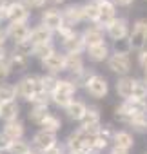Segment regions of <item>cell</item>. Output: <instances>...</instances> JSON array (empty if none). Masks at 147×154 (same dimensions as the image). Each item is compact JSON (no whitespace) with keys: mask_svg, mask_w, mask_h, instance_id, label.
<instances>
[{"mask_svg":"<svg viewBox=\"0 0 147 154\" xmlns=\"http://www.w3.org/2000/svg\"><path fill=\"white\" fill-rule=\"evenodd\" d=\"M143 82H145V84H147V72H145V80H143Z\"/></svg>","mask_w":147,"mask_h":154,"instance_id":"53","label":"cell"},{"mask_svg":"<svg viewBox=\"0 0 147 154\" xmlns=\"http://www.w3.org/2000/svg\"><path fill=\"white\" fill-rule=\"evenodd\" d=\"M11 140L2 132V131H0V152H9V147H11Z\"/></svg>","mask_w":147,"mask_h":154,"instance_id":"40","label":"cell"},{"mask_svg":"<svg viewBox=\"0 0 147 154\" xmlns=\"http://www.w3.org/2000/svg\"><path fill=\"white\" fill-rule=\"evenodd\" d=\"M147 45V18H138L127 38V47L133 51H143Z\"/></svg>","mask_w":147,"mask_h":154,"instance_id":"2","label":"cell"},{"mask_svg":"<svg viewBox=\"0 0 147 154\" xmlns=\"http://www.w3.org/2000/svg\"><path fill=\"white\" fill-rule=\"evenodd\" d=\"M9 58V63H11V69L13 71H24L27 67V56L24 54H18V53H13Z\"/></svg>","mask_w":147,"mask_h":154,"instance_id":"33","label":"cell"},{"mask_svg":"<svg viewBox=\"0 0 147 154\" xmlns=\"http://www.w3.org/2000/svg\"><path fill=\"white\" fill-rule=\"evenodd\" d=\"M31 143H33L35 150H38V152H45L47 149H51L53 145L58 143V138H56V134L40 129V131H36V132L33 134V141H31Z\"/></svg>","mask_w":147,"mask_h":154,"instance_id":"8","label":"cell"},{"mask_svg":"<svg viewBox=\"0 0 147 154\" xmlns=\"http://www.w3.org/2000/svg\"><path fill=\"white\" fill-rule=\"evenodd\" d=\"M40 127L44 129V131H47V132H53V134H56L60 129H62V120L58 118V116H55V114H47L45 118H44V122L40 123Z\"/></svg>","mask_w":147,"mask_h":154,"instance_id":"27","label":"cell"},{"mask_svg":"<svg viewBox=\"0 0 147 154\" xmlns=\"http://www.w3.org/2000/svg\"><path fill=\"white\" fill-rule=\"evenodd\" d=\"M2 132H4L11 141H18V140H22V138H24V134H26V125H24L20 120L6 122V125H4V129H2Z\"/></svg>","mask_w":147,"mask_h":154,"instance_id":"19","label":"cell"},{"mask_svg":"<svg viewBox=\"0 0 147 154\" xmlns=\"http://www.w3.org/2000/svg\"><path fill=\"white\" fill-rule=\"evenodd\" d=\"M67 154H87V152H67Z\"/></svg>","mask_w":147,"mask_h":154,"instance_id":"52","label":"cell"},{"mask_svg":"<svg viewBox=\"0 0 147 154\" xmlns=\"http://www.w3.org/2000/svg\"><path fill=\"white\" fill-rule=\"evenodd\" d=\"M42 154H67V147H65V143H56Z\"/></svg>","mask_w":147,"mask_h":154,"instance_id":"39","label":"cell"},{"mask_svg":"<svg viewBox=\"0 0 147 154\" xmlns=\"http://www.w3.org/2000/svg\"><path fill=\"white\" fill-rule=\"evenodd\" d=\"M17 96V87L13 84H0V103H8V102H15Z\"/></svg>","mask_w":147,"mask_h":154,"instance_id":"28","label":"cell"},{"mask_svg":"<svg viewBox=\"0 0 147 154\" xmlns=\"http://www.w3.org/2000/svg\"><path fill=\"white\" fill-rule=\"evenodd\" d=\"M91 2H95V4H102V2H105V0H91Z\"/></svg>","mask_w":147,"mask_h":154,"instance_id":"48","label":"cell"},{"mask_svg":"<svg viewBox=\"0 0 147 154\" xmlns=\"http://www.w3.org/2000/svg\"><path fill=\"white\" fill-rule=\"evenodd\" d=\"M58 80H60V78H58L56 74H49V72H47V74H44V76H40L42 89H44L45 93H49V94H51V93L56 89V85H58Z\"/></svg>","mask_w":147,"mask_h":154,"instance_id":"32","label":"cell"},{"mask_svg":"<svg viewBox=\"0 0 147 154\" xmlns=\"http://www.w3.org/2000/svg\"><path fill=\"white\" fill-rule=\"evenodd\" d=\"M8 2H15V0H8Z\"/></svg>","mask_w":147,"mask_h":154,"instance_id":"54","label":"cell"},{"mask_svg":"<svg viewBox=\"0 0 147 154\" xmlns=\"http://www.w3.org/2000/svg\"><path fill=\"white\" fill-rule=\"evenodd\" d=\"M129 22L125 20V18H114L109 26H105V35L111 38V40H114V42H122V40H125V38H129Z\"/></svg>","mask_w":147,"mask_h":154,"instance_id":"7","label":"cell"},{"mask_svg":"<svg viewBox=\"0 0 147 154\" xmlns=\"http://www.w3.org/2000/svg\"><path fill=\"white\" fill-rule=\"evenodd\" d=\"M86 91L93 96V98H105L109 93V84L102 74H95L89 80V84L86 85Z\"/></svg>","mask_w":147,"mask_h":154,"instance_id":"10","label":"cell"},{"mask_svg":"<svg viewBox=\"0 0 147 154\" xmlns=\"http://www.w3.org/2000/svg\"><path fill=\"white\" fill-rule=\"evenodd\" d=\"M15 87H17V96L24 98L26 102L29 98H33L36 93L44 91L42 84H40V76H33V74H27V76H24V78H20Z\"/></svg>","mask_w":147,"mask_h":154,"instance_id":"4","label":"cell"},{"mask_svg":"<svg viewBox=\"0 0 147 154\" xmlns=\"http://www.w3.org/2000/svg\"><path fill=\"white\" fill-rule=\"evenodd\" d=\"M82 13H84V20L91 22L93 26H100V9L98 4L95 2H87L82 6Z\"/></svg>","mask_w":147,"mask_h":154,"instance_id":"25","label":"cell"},{"mask_svg":"<svg viewBox=\"0 0 147 154\" xmlns=\"http://www.w3.org/2000/svg\"><path fill=\"white\" fill-rule=\"evenodd\" d=\"M2 13H4V20H9L11 24H27V20L31 17V11L27 9V6L22 0L9 2Z\"/></svg>","mask_w":147,"mask_h":154,"instance_id":"3","label":"cell"},{"mask_svg":"<svg viewBox=\"0 0 147 154\" xmlns=\"http://www.w3.org/2000/svg\"><path fill=\"white\" fill-rule=\"evenodd\" d=\"M104 33H105V29L102 26H89V27H86L82 31V38L86 42V47L104 44Z\"/></svg>","mask_w":147,"mask_h":154,"instance_id":"13","label":"cell"},{"mask_svg":"<svg viewBox=\"0 0 147 154\" xmlns=\"http://www.w3.org/2000/svg\"><path fill=\"white\" fill-rule=\"evenodd\" d=\"M8 4H9V2H8V0H0V9H2V11H4V8H6Z\"/></svg>","mask_w":147,"mask_h":154,"instance_id":"47","label":"cell"},{"mask_svg":"<svg viewBox=\"0 0 147 154\" xmlns=\"http://www.w3.org/2000/svg\"><path fill=\"white\" fill-rule=\"evenodd\" d=\"M42 67L49 72V74H60L65 71V54L55 53L51 56H47L45 60H42Z\"/></svg>","mask_w":147,"mask_h":154,"instance_id":"12","label":"cell"},{"mask_svg":"<svg viewBox=\"0 0 147 154\" xmlns=\"http://www.w3.org/2000/svg\"><path fill=\"white\" fill-rule=\"evenodd\" d=\"M33 47H35V44L27 38V40H24V42H18V44H15V53H18V54H24V56H31L33 54Z\"/></svg>","mask_w":147,"mask_h":154,"instance_id":"37","label":"cell"},{"mask_svg":"<svg viewBox=\"0 0 147 154\" xmlns=\"http://www.w3.org/2000/svg\"><path fill=\"white\" fill-rule=\"evenodd\" d=\"M20 114V105L15 102H8V103H0V118L4 122H15L18 120Z\"/></svg>","mask_w":147,"mask_h":154,"instance_id":"24","label":"cell"},{"mask_svg":"<svg viewBox=\"0 0 147 154\" xmlns=\"http://www.w3.org/2000/svg\"><path fill=\"white\" fill-rule=\"evenodd\" d=\"M31 105H42V107H49V103H51V94L49 93H45V91H40V93H36L33 98H29L27 100Z\"/></svg>","mask_w":147,"mask_h":154,"instance_id":"35","label":"cell"},{"mask_svg":"<svg viewBox=\"0 0 147 154\" xmlns=\"http://www.w3.org/2000/svg\"><path fill=\"white\" fill-rule=\"evenodd\" d=\"M62 45L65 49V54H82L87 49L86 42L82 38V33H75L73 36H69L67 40H62Z\"/></svg>","mask_w":147,"mask_h":154,"instance_id":"14","label":"cell"},{"mask_svg":"<svg viewBox=\"0 0 147 154\" xmlns=\"http://www.w3.org/2000/svg\"><path fill=\"white\" fill-rule=\"evenodd\" d=\"M6 40H8V33H6V29L0 27V45H4Z\"/></svg>","mask_w":147,"mask_h":154,"instance_id":"44","label":"cell"},{"mask_svg":"<svg viewBox=\"0 0 147 154\" xmlns=\"http://www.w3.org/2000/svg\"><path fill=\"white\" fill-rule=\"evenodd\" d=\"M80 129L86 131V132L91 134V136L100 134L102 123H100V111H98L96 107H89V109H87L86 116H84L82 122H80Z\"/></svg>","mask_w":147,"mask_h":154,"instance_id":"6","label":"cell"},{"mask_svg":"<svg viewBox=\"0 0 147 154\" xmlns=\"http://www.w3.org/2000/svg\"><path fill=\"white\" fill-rule=\"evenodd\" d=\"M29 152H31V145L24 140L13 141L9 147V154H29Z\"/></svg>","mask_w":147,"mask_h":154,"instance_id":"36","label":"cell"},{"mask_svg":"<svg viewBox=\"0 0 147 154\" xmlns=\"http://www.w3.org/2000/svg\"><path fill=\"white\" fill-rule=\"evenodd\" d=\"M87 109H89V107H87L84 102H80V100H73V102L64 109V112H65V116H67L69 120H73V122H82V118L86 116Z\"/></svg>","mask_w":147,"mask_h":154,"instance_id":"16","label":"cell"},{"mask_svg":"<svg viewBox=\"0 0 147 154\" xmlns=\"http://www.w3.org/2000/svg\"><path fill=\"white\" fill-rule=\"evenodd\" d=\"M65 71L71 72V76H77L86 71L84 56L82 54H65Z\"/></svg>","mask_w":147,"mask_h":154,"instance_id":"22","label":"cell"},{"mask_svg":"<svg viewBox=\"0 0 147 154\" xmlns=\"http://www.w3.org/2000/svg\"><path fill=\"white\" fill-rule=\"evenodd\" d=\"M22 2L27 6V9H35V8H42L47 0H22Z\"/></svg>","mask_w":147,"mask_h":154,"instance_id":"41","label":"cell"},{"mask_svg":"<svg viewBox=\"0 0 147 154\" xmlns=\"http://www.w3.org/2000/svg\"><path fill=\"white\" fill-rule=\"evenodd\" d=\"M127 125H129L133 131H136V132H145V131H147V114L134 116Z\"/></svg>","mask_w":147,"mask_h":154,"instance_id":"34","label":"cell"},{"mask_svg":"<svg viewBox=\"0 0 147 154\" xmlns=\"http://www.w3.org/2000/svg\"><path fill=\"white\" fill-rule=\"evenodd\" d=\"M62 18H64V26H69L75 29V26H78L80 22H84V13H82V6L71 4L62 11Z\"/></svg>","mask_w":147,"mask_h":154,"instance_id":"11","label":"cell"},{"mask_svg":"<svg viewBox=\"0 0 147 154\" xmlns=\"http://www.w3.org/2000/svg\"><path fill=\"white\" fill-rule=\"evenodd\" d=\"M29 154H42V152H38V150H35V149H31V152Z\"/></svg>","mask_w":147,"mask_h":154,"instance_id":"50","label":"cell"},{"mask_svg":"<svg viewBox=\"0 0 147 154\" xmlns=\"http://www.w3.org/2000/svg\"><path fill=\"white\" fill-rule=\"evenodd\" d=\"M109 154H129V150H124V149H118V147H113L109 150Z\"/></svg>","mask_w":147,"mask_h":154,"instance_id":"45","label":"cell"},{"mask_svg":"<svg viewBox=\"0 0 147 154\" xmlns=\"http://www.w3.org/2000/svg\"><path fill=\"white\" fill-rule=\"evenodd\" d=\"M49 114V107H42V105H33L29 111V120L36 125H40L44 122V118Z\"/></svg>","mask_w":147,"mask_h":154,"instance_id":"29","label":"cell"},{"mask_svg":"<svg viewBox=\"0 0 147 154\" xmlns=\"http://www.w3.org/2000/svg\"><path fill=\"white\" fill-rule=\"evenodd\" d=\"M56 53V49H55V45H53V42L51 44H36L35 47H33V58H38L40 62L42 60H45L47 56H51V54H55Z\"/></svg>","mask_w":147,"mask_h":154,"instance_id":"26","label":"cell"},{"mask_svg":"<svg viewBox=\"0 0 147 154\" xmlns=\"http://www.w3.org/2000/svg\"><path fill=\"white\" fill-rule=\"evenodd\" d=\"M107 67H109V71L116 72L118 76H127L131 71V58H129L127 51H114L107 58Z\"/></svg>","mask_w":147,"mask_h":154,"instance_id":"5","label":"cell"},{"mask_svg":"<svg viewBox=\"0 0 147 154\" xmlns=\"http://www.w3.org/2000/svg\"><path fill=\"white\" fill-rule=\"evenodd\" d=\"M95 136L87 134L86 131H82L80 127L77 131L69 132V136L65 138V147L67 152H87V154H96L95 152Z\"/></svg>","mask_w":147,"mask_h":154,"instance_id":"1","label":"cell"},{"mask_svg":"<svg viewBox=\"0 0 147 154\" xmlns=\"http://www.w3.org/2000/svg\"><path fill=\"white\" fill-rule=\"evenodd\" d=\"M134 80L136 78H131V76H120L118 82H116V94L125 102V100H131L133 96V85H134Z\"/></svg>","mask_w":147,"mask_h":154,"instance_id":"21","label":"cell"},{"mask_svg":"<svg viewBox=\"0 0 147 154\" xmlns=\"http://www.w3.org/2000/svg\"><path fill=\"white\" fill-rule=\"evenodd\" d=\"M51 2H53V4H62L64 0H51Z\"/></svg>","mask_w":147,"mask_h":154,"instance_id":"49","label":"cell"},{"mask_svg":"<svg viewBox=\"0 0 147 154\" xmlns=\"http://www.w3.org/2000/svg\"><path fill=\"white\" fill-rule=\"evenodd\" d=\"M131 100H140V102H147V84L143 80H134L133 85V96Z\"/></svg>","mask_w":147,"mask_h":154,"instance_id":"30","label":"cell"},{"mask_svg":"<svg viewBox=\"0 0 147 154\" xmlns=\"http://www.w3.org/2000/svg\"><path fill=\"white\" fill-rule=\"evenodd\" d=\"M8 56V53H6V47L4 45H0V58H6Z\"/></svg>","mask_w":147,"mask_h":154,"instance_id":"46","label":"cell"},{"mask_svg":"<svg viewBox=\"0 0 147 154\" xmlns=\"http://www.w3.org/2000/svg\"><path fill=\"white\" fill-rule=\"evenodd\" d=\"M86 53H87V58L91 60V62H107V58L111 56V49H109V45L104 42V44H98V45H91V47H87L86 49Z\"/></svg>","mask_w":147,"mask_h":154,"instance_id":"18","label":"cell"},{"mask_svg":"<svg viewBox=\"0 0 147 154\" xmlns=\"http://www.w3.org/2000/svg\"><path fill=\"white\" fill-rule=\"evenodd\" d=\"M11 72H13V69H11L9 58H8V56H6V58H0V82H4Z\"/></svg>","mask_w":147,"mask_h":154,"instance_id":"38","label":"cell"},{"mask_svg":"<svg viewBox=\"0 0 147 154\" xmlns=\"http://www.w3.org/2000/svg\"><path fill=\"white\" fill-rule=\"evenodd\" d=\"M73 100H75V98H73L71 94H65V93H60V91H53L51 93V103H55L56 107L65 109Z\"/></svg>","mask_w":147,"mask_h":154,"instance_id":"31","label":"cell"},{"mask_svg":"<svg viewBox=\"0 0 147 154\" xmlns=\"http://www.w3.org/2000/svg\"><path fill=\"white\" fill-rule=\"evenodd\" d=\"M113 147H118V149H124V150H131L134 147V138L129 131H116L113 134Z\"/></svg>","mask_w":147,"mask_h":154,"instance_id":"23","label":"cell"},{"mask_svg":"<svg viewBox=\"0 0 147 154\" xmlns=\"http://www.w3.org/2000/svg\"><path fill=\"white\" fill-rule=\"evenodd\" d=\"M98 9H100V26L105 29V26H109L116 18V6L111 0H105V2L98 4Z\"/></svg>","mask_w":147,"mask_h":154,"instance_id":"20","label":"cell"},{"mask_svg":"<svg viewBox=\"0 0 147 154\" xmlns=\"http://www.w3.org/2000/svg\"><path fill=\"white\" fill-rule=\"evenodd\" d=\"M111 2L114 4V6H122V8H127V6H131L134 0H111Z\"/></svg>","mask_w":147,"mask_h":154,"instance_id":"43","label":"cell"},{"mask_svg":"<svg viewBox=\"0 0 147 154\" xmlns=\"http://www.w3.org/2000/svg\"><path fill=\"white\" fill-rule=\"evenodd\" d=\"M138 63H140V67L147 72V49H143V51L138 53Z\"/></svg>","mask_w":147,"mask_h":154,"instance_id":"42","label":"cell"},{"mask_svg":"<svg viewBox=\"0 0 147 154\" xmlns=\"http://www.w3.org/2000/svg\"><path fill=\"white\" fill-rule=\"evenodd\" d=\"M53 36H55V33L51 31V29H47L45 26H36V27H33L31 29V33H29V40L36 45V44H51L53 42Z\"/></svg>","mask_w":147,"mask_h":154,"instance_id":"17","label":"cell"},{"mask_svg":"<svg viewBox=\"0 0 147 154\" xmlns=\"http://www.w3.org/2000/svg\"><path fill=\"white\" fill-rule=\"evenodd\" d=\"M4 20V13H2V9H0V22Z\"/></svg>","mask_w":147,"mask_h":154,"instance_id":"51","label":"cell"},{"mask_svg":"<svg viewBox=\"0 0 147 154\" xmlns=\"http://www.w3.org/2000/svg\"><path fill=\"white\" fill-rule=\"evenodd\" d=\"M6 33H8V38H11L15 44H18V42H24V40L29 38L31 29H29L27 24H11L9 22L8 27H6Z\"/></svg>","mask_w":147,"mask_h":154,"instance_id":"15","label":"cell"},{"mask_svg":"<svg viewBox=\"0 0 147 154\" xmlns=\"http://www.w3.org/2000/svg\"><path fill=\"white\" fill-rule=\"evenodd\" d=\"M42 26H45L47 29H51L53 33H58V29L64 26V18H62V11L55 9V8H47L42 11Z\"/></svg>","mask_w":147,"mask_h":154,"instance_id":"9","label":"cell"}]
</instances>
